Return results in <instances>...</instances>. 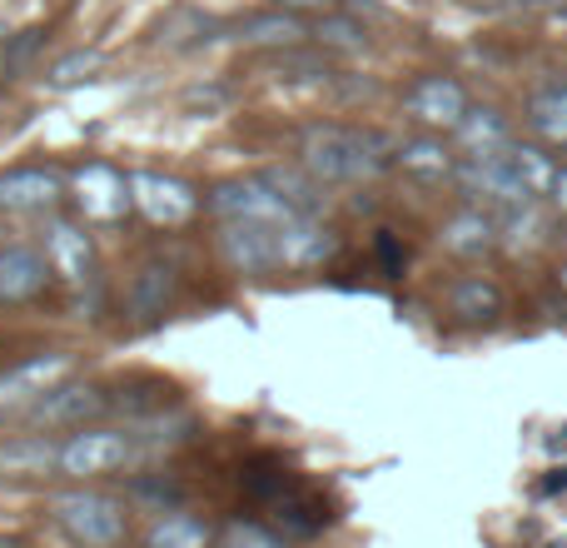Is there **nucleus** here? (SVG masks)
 Listing matches in <instances>:
<instances>
[{
    "label": "nucleus",
    "mask_w": 567,
    "mask_h": 548,
    "mask_svg": "<svg viewBox=\"0 0 567 548\" xmlns=\"http://www.w3.org/2000/svg\"><path fill=\"white\" fill-rule=\"evenodd\" d=\"M303 170H309L319 185H359L373 180L379 170L393 165L399 145L379 130H353V125H313L303 130Z\"/></svg>",
    "instance_id": "f257e3e1"
},
{
    "label": "nucleus",
    "mask_w": 567,
    "mask_h": 548,
    "mask_svg": "<svg viewBox=\"0 0 567 548\" xmlns=\"http://www.w3.org/2000/svg\"><path fill=\"white\" fill-rule=\"evenodd\" d=\"M60 534L75 548H120L125 544V504L100 489H70L50 499Z\"/></svg>",
    "instance_id": "f03ea898"
},
{
    "label": "nucleus",
    "mask_w": 567,
    "mask_h": 548,
    "mask_svg": "<svg viewBox=\"0 0 567 548\" xmlns=\"http://www.w3.org/2000/svg\"><path fill=\"white\" fill-rule=\"evenodd\" d=\"M130 205L150 220V225H165V230H179L199 215V195L195 185L175 175H155V170H135L130 175Z\"/></svg>",
    "instance_id": "7ed1b4c3"
},
{
    "label": "nucleus",
    "mask_w": 567,
    "mask_h": 548,
    "mask_svg": "<svg viewBox=\"0 0 567 548\" xmlns=\"http://www.w3.org/2000/svg\"><path fill=\"white\" fill-rule=\"evenodd\" d=\"M130 449H135V444H130L125 429H80L60 444L55 469L65 474V479H100V474L120 469V464L130 459Z\"/></svg>",
    "instance_id": "20e7f679"
},
{
    "label": "nucleus",
    "mask_w": 567,
    "mask_h": 548,
    "mask_svg": "<svg viewBox=\"0 0 567 548\" xmlns=\"http://www.w3.org/2000/svg\"><path fill=\"white\" fill-rule=\"evenodd\" d=\"M70 190H75V205L90 225H120L130 210V180L105 160H85L70 175Z\"/></svg>",
    "instance_id": "39448f33"
},
{
    "label": "nucleus",
    "mask_w": 567,
    "mask_h": 548,
    "mask_svg": "<svg viewBox=\"0 0 567 548\" xmlns=\"http://www.w3.org/2000/svg\"><path fill=\"white\" fill-rule=\"evenodd\" d=\"M209 210H215L219 220H255V225H289V220H299L289 205H284V195H275V185H269L265 175H249V180H225V185L209 195Z\"/></svg>",
    "instance_id": "423d86ee"
},
{
    "label": "nucleus",
    "mask_w": 567,
    "mask_h": 548,
    "mask_svg": "<svg viewBox=\"0 0 567 548\" xmlns=\"http://www.w3.org/2000/svg\"><path fill=\"white\" fill-rule=\"evenodd\" d=\"M458 185L468 190L473 200H493V205L513 210V205H533L528 185L518 180L508 150H488V155H468L458 165Z\"/></svg>",
    "instance_id": "0eeeda50"
},
{
    "label": "nucleus",
    "mask_w": 567,
    "mask_h": 548,
    "mask_svg": "<svg viewBox=\"0 0 567 548\" xmlns=\"http://www.w3.org/2000/svg\"><path fill=\"white\" fill-rule=\"evenodd\" d=\"M403 110L429 130H458V120L468 115V90L453 75H419L403 90Z\"/></svg>",
    "instance_id": "6e6552de"
},
{
    "label": "nucleus",
    "mask_w": 567,
    "mask_h": 548,
    "mask_svg": "<svg viewBox=\"0 0 567 548\" xmlns=\"http://www.w3.org/2000/svg\"><path fill=\"white\" fill-rule=\"evenodd\" d=\"M219 260L239 274L279 270V225H255V220H225L219 230Z\"/></svg>",
    "instance_id": "1a4fd4ad"
},
{
    "label": "nucleus",
    "mask_w": 567,
    "mask_h": 548,
    "mask_svg": "<svg viewBox=\"0 0 567 548\" xmlns=\"http://www.w3.org/2000/svg\"><path fill=\"white\" fill-rule=\"evenodd\" d=\"M65 195V175L55 165H16L0 175V210L20 215V210H45Z\"/></svg>",
    "instance_id": "9d476101"
},
{
    "label": "nucleus",
    "mask_w": 567,
    "mask_h": 548,
    "mask_svg": "<svg viewBox=\"0 0 567 548\" xmlns=\"http://www.w3.org/2000/svg\"><path fill=\"white\" fill-rule=\"evenodd\" d=\"M175 265H165V260H145L135 274H130V294H125V309L135 324H159L169 314V304H175Z\"/></svg>",
    "instance_id": "9b49d317"
},
{
    "label": "nucleus",
    "mask_w": 567,
    "mask_h": 548,
    "mask_svg": "<svg viewBox=\"0 0 567 548\" xmlns=\"http://www.w3.org/2000/svg\"><path fill=\"white\" fill-rule=\"evenodd\" d=\"M339 255V235L313 215H299L279 230V265L284 270H319Z\"/></svg>",
    "instance_id": "f8f14e48"
},
{
    "label": "nucleus",
    "mask_w": 567,
    "mask_h": 548,
    "mask_svg": "<svg viewBox=\"0 0 567 548\" xmlns=\"http://www.w3.org/2000/svg\"><path fill=\"white\" fill-rule=\"evenodd\" d=\"M50 284V260L35 255L30 245L0 250V304H30Z\"/></svg>",
    "instance_id": "ddd939ff"
},
{
    "label": "nucleus",
    "mask_w": 567,
    "mask_h": 548,
    "mask_svg": "<svg viewBox=\"0 0 567 548\" xmlns=\"http://www.w3.org/2000/svg\"><path fill=\"white\" fill-rule=\"evenodd\" d=\"M45 260H50V274H60L65 284H85L90 280V235L80 225H70V220H50Z\"/></svg>",
    "instance_id": "4468645a"
},
{
    "label": "nucleus",
    "mask_w": 567,
    "mask_h": 548,
    "mask_svg": "<svg viewBox=\"0 0 567 548\" xmlns=\"http://www.w3.org/2000/svg\"><path fill=\"white\" fill-rule=\"evenodd\" d=\"M439 245L449 250V255H458V260H478V255H488V250L498 245V225H493L483 210H458L453 220H443Z\"/></svg>",
    "instance_id": "2eb2a0df"
},
{
    "label": "nucleus",
    "mask_w": 567,
    "mask_h": 548,
    "mask_svg": "<svg viewBox=\"0 0 567 548\" xmlns=\"http://www.w3.org/2000/svg\"><path fill=\"white\" fill-rule=\"evenodd\" d=\"M65 369H70V354H35V359L16 364V369L0 374V404H16V399H30V394L55 389V379Z\"/></svg>",
    "instance_id": "dca6fc26"
},
{
    "label": "nucleus",
    "mask_w": 567,
    "mask_h": 548,
    "mask_svg": "<svg viewBox=\"0 0 567 548\" xmlns=\"http://www.w3.org/2000/svg\"><path fill=\"white\" fill-rule=\"evenodd\" d=\"M105 409V394L100 389H85V384H65V389H45L35 399V409H30V419L35 424H80L90 419V414Z\"/></svg>",
    "instance_id": "f3484780"
},
{
    "label": "nucleus",
    "mask_w": 567,
    "mask_h": 548,
    "mask_svg": "<svg viewBox=\"0 0 567 548\" xmlns=\"http://www.w3.org/2000/svg\"><path fill=\"white\" fill-rule=\"evenodd\" d=\"M449 309L458 314L463 324H493L503 314V290L483 274H468V280L449 284Z\"/></svg>",
    "instance_id": "a211bd4d"
},
{
    "label": "nucleus",
    "mask_w": 567,
    "mask_h": 548,
    "mask_svg": "<svg viewBox=\"0 0 567 548\" xmlns=\"http://www.w3.org/2000/svg\"><path fill=\"white\" fill-rule=\"evenodd\" d=\"M275 514H279V529L293 534V539H313V534H323L333 524L329 504H323L319 494H309L303 484L293 494H284V499L275 504Z\"/></svg>",
    "instance_id": "6ab92c4d"
},
{
    "label": "nucleus",
    "mask_w": 567,
    "mask_h": 548,
    "mask_svg": "<svg viewBox=\"0 0 567 548\" xmlns=\"http://www.w3.org/2000/svg\"><path fill=\"white\" fill-rule=\"evenodd\" d=\"M528 125L538 130L543 145L567 150V80H553L528 100Z\"/></svg>",
    "instance_id": "aec40b11"
},
{
    "label": "nucleus",
    "mask_w": 567,
    "mask_h": 548,
    "mask_svg": "<svg viewBox=\"0 0 567 548\" xmlns=\"http://www.w3.org/2000/svg\"><path fill=\"white\" fill-rule=\"evenodd\" d=\"M299 35H309V30H303V20L289 16V10H265V16L239 20V40H245V45L279 50V45H299Z\"/></svg>",
    "instance_id": "412c9836"
},
{
    "label": "nucleus",
    "mask_w": 567,
    "mask_h": 548,
    "mask_svg": "<svg viewBox=\"0 0 567 548\" xmlns=\"http://www.w3.org/2000/svg\"><path fill=\"white\" fill-rule=\"evenodd\" d=\"M393 160H399L409 175H419V180H443V175H453V155H449V145H443L439 135L403 140Z\"/></svg>",
    "instance_id": "4be33fe9"
},
{
    "label": "nucleus",
    "mask_w": 567,
    "mask_h": 548,
    "mask_svg": "<svg viewBox=\"0 0 567 548\" xmlns=\"http://www.w3.org/2000/svg\"><path fill=\"white\" fill-rule=\"evenodd\" d=\"M458 140L468 145V155H488V150H508V120L498 110H473L458 120Z\"/></svg>",
    "instance_id": "5701e85b"
},
{
    "label": "nucleus",
    "mask_w": 567,
    "mask_h": 548,
    "mask_svg": "<svg viewBox=\"0 0 567 548\" xmlns=\"http://www.w3.org/2000/svg\"><path fill=\"white\" fill-rule=\"evenodd\" d=\"M145 548H209V524L175 509V514H165V519H155Z\"/></svg>",
    "instance_id": "b1692460"
},
{
    "label": "nucleus",
    "mask_w": 567,
    "mask_h": 548,
    "mask_svg": "<svg viewBox=\"0 0 567 548\" xmlns=\"http://www.w3.org/2000/svg\"><path fill=\"white\" fill-rule=\"evenodd\" d=\"M239 484H245V494L255 504H279L284 494H293L299 489V479H293L284 464H275V459H255L245 474H239Z\"/></svg>",
    "instance_id": "393cba45"
},
{
    "label": "nucleus",
    "mask_w": 567,
    "mask_h": 548,
    "mask_svg": "<svg viewBox=\"0 0 567 548\" xmlns=\"http://www.w3.org/2000/svg\"><path fill=\"white\" fill-rule=\"evenodd\" d=\"M265 70L279 80H329V55L303 50V45H279L275 55L265 60Z\"/></svg>",
    "instance_id": "a878e982"
},
{
    "label": "nucleus",
    "mask_w": 567,
    "mask_h": 548,
    "mask_svg": "<svg viewBox=\"0 0 567 548\" xmlns=\"http://www.w3.org/2000/svg\"><path fill=\"white\" fill-rule=\"evenodd\" d=\"M508 160H513V170H518V180L528 185L533 200L553 190V175H558V165L548 160V150H538V145H508Z\"/></svg>",
    "instance_id": "bb28decb"
},
{
    "label": "nucleus",
    "mask_w": 567,
    "mask_h": 548,
    "mask_svg": "<svg viewBox=\"0 0 567 548\" xmlns=\"http://www.w3.org/2000/svg\"><path fill=\"white\" fill-rule=\"evenodd\" d=\"M55 444L45 439H20V444H6L0 449V469L6 474H45L50 464H55Z\"/></svg>",
    "instance_id": "cd10ccee"
},
{
    "label": "nucleus",
    "mask_w": 567,
    "mask_h": 548,
    "mask_svg": "<svg viewBox=\"0 0 567 548\" xmlns=\"http://www.w3.org/2000/svg\"><path fill=\"white\" fill-rule=\"evenodd\" d=\"M313 40H319L323 50H363L369 45V30H363L359 20H349V16H319Z\"/></svg>",
    "instance_id": "c85d7f7f"
},
{
    "label": "nucleus",
    "mask_w": 567,
    "mask_h": 548,
    "mask_svg": "<svg viewBox=\"0 0 567 548\" xmlns=\"http://www.w3.org/2000/svg\"><path fill=\"white\" fill-rule=\"evenodd\" d=\"M219 548H289V544H284L275 529H265V524L239 519V524H229V529L219 534Z\"/></svg>",
    "instance_id": "c756f323"
},
{
    "label": "nucleus",
    "mask_w": 567,
    "mask_h": 548,
    "mask_svg": "<svg viewBox=\"0 0 567 548\" xmlns=\"http://www.w3.org/2000/svg\"><path fill=\"white\" fill-rule=\"evenodd\" d=\"M95 65H100L95 50H70L65 60H55V70H50V85H80V80H85Z\"/></svg>",
    "instance_id": "7c9ffc66"
},
{
    "label": "nucleus",
    "mask_w": 567,
    "mask_h": 548,
    "mask_svg": "<svg viewBox=\"0 0 567 548\" xmlns=\"http://www.w3.org/2000/svg\"><path fill=\"white\" fill-rule=\"evenodd\" d=\"M373 255H379V265L389 280H399L403 265H409V245H403L393 230H379V235H373Z\"/></svg>",
    "instance_id": "2f4dec72"
},
{
    "label": "nucleus",
    "mask_w": 567,
    "mask_h": 548,
    "mask_svg": "<svg viewBox=\"0 0 567 548\" xmlns=\"http://www.w3.org/2000/svg\"><path fill=\"white\" fill-rule=\"evenodd\" d=\"M40 45H45V30H20V35L6 45V70H20Z\"/></svg>",
    "instance_id": "473e14b6"
},
{
    "label": "nucleus",
    "mask_w": 567,
    "mask_h": 548,
    "mask_svg": "<svg viewBox=\"0 0 567 548\" xmlns=\"http://www.w3.org/2000/svg\"><path fill=\"white\" fill-rule=\"evenodd\" d=\"M333 6H339V0H279V10H289V16H303V10H313V16H333Z\"/></svg>",
    "instance_id": "72a5a7b5"
},
{
    "label": "nucleus",
    "mask_w": 567,
    "mask_h": 548,
    "mask_svg": "<svg viewBox=\"0 0 567 548\" xmlns=\"http://www.w3.org/2000/svg\"><path fill=\"white\" fill-rule=\"evenodd\" d=\"M548 195H553V205H558L563 215H567V165L558 170V175H553V190H548Z\"/></svg>",
    "instance_id": "f704fd0d"
},
{
    "label": "nucleus",
    "mask_w": 567,
    "mask_h": 548,
    "mask_svg": "<svg viewBox=\"0 0 567 548\" xmlns=\"http://www.w3.org/2000/svg\"><path fill=\"white\" fill-rule=\"evenodd\" d=\"M558 489H567V464H563V469H553V479L538 484V494H558Z\"/></svg>",
    "instance_id": "c9c22d12"
},
{
    "label": "nucleus",
    "mask_w": 567,
    "mask_h": 548,
    "mask_svg": "<svg viewBox=\"0 0 567 548\" xmlns=\"http://www.w3.org/2000/svg\"><path fill=\"white\" fill-rule=\"evenodd\" d=\"M558 284H563V290H567V260H563V270H558Z\"/></svg>",
    "instance_id": "e433bc0d"
},
{
    "label": "nucleus",
    "mask_w": 567,
    "mask_h": 548,
    "mask_svg": "<svg viewBox=\"0 0 567 548\" xmlns=\"http://www.w3.org/2000/svg\"><path fill=\"white\" fill-rule=\"evenodd\" d=\"M558 16H563V20H567V0H563V10H558Z\"/></svg>",
    "instance_id": "4c0bfd02"
},
{
    "label": "nucleus",
    "mask_w": 567,
    "mask_h": 548,
    "mask_svg": "<svg viewBox=\"0 0 567 548\" xmlns=\"http://www.w3.org/2000/svg\"><path fill=\"white\" fill-rule=\"evenodd\" d=\"M563 260H567V235H563Z\"/></svg>",
    "instance_id": "58836bf2"
}]
</instances>
